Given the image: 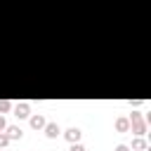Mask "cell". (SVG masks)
<instances>
[{"label": "cell", "instance_id": "obj_1", "mask_svg": "<svg viewBox=\"0 0 151 151\" xmlns=\"http://www.w3.org/2000/svg\"><path fill=\"white\" fill-rule=\"evenodd\" d=\"M127 120H130V130L134 132V137H144L146 134V120H144V116L139 111H132Z\"/></svg>", "mask_w": 151, "mask_h": 151}, {"label": "cell", "instance_id": "obj_2", "mask_svg": "<svg viewBox=\"0 0 151 151\" xmlns=\"http://www.w3.org/2000/svg\"><path fill=\"white\" fill-rule=\"evenodd\" d=\"M12 109H14V116H17V118H28V116H31V106H28V101H17Z\"/></svg>", "mask_w": 151, "mask_h": 151}, {"label": "cell", "instance_id": "obj_3", "mask_svg": "<svg viewBox=\"0 0 151 151\" xmlns=\"http://www.w3.org/2000/svg\"><path fill=\"white\" fill-rule=\"evenodd\" d=\"M45 134H47V139H57L59 134H61V127H59V123H45Z\"/></svg>", "mask_w": 151, "mask_h": 151}, {"label": "cell", "instance_id": "obj_4", "mask_svg": "<svg viewBox=\"0 0 151 151\" xmlns=\"http://www.w3.org/2000/svg\"><path fill=\"white\" fill-rule=\"evenodd\" d=\"M80 134H83V132H80L78 127H68V130L64 132V139H66L68 144H76V142H80Z\"/></svg>", "mask_w": 151, "mask_h": 151}, {"label": "cell", "instance_id": "obj_5", "mask_svg": "<svg viewBox=\"0 0 151 151\" xmlns=\"http://www.w3.org/2000/svg\"><path fill=\"white\" fill-rule=\"evenodd\" d=\"M28 123H31V127H33V130H42L47 120H45V116H42V113H35V116H31V118H28Z\"/></svg>", "mask_w": 151, "mask_h": 151}, {"label": "cell", "instance_id": "obj_6", "mask_svg": "<svg viewBox=\"0 0 151 151\" xmlns=\"http://www.w3.org/2000/svg\"><path fill=\"white\" fill-rule=\"evenodd\" d=\"M5 134H7L9 139H21V137H24V132H21L19 125H7V127H5Z\"/></svg>", "mask_w": 151, "mask_h": 151}, {"label": "cell", "instance_id": "obj_7", "mask_svg": "<svg viewBox=\"0 0 151 151\" xmlns=\"http://www.w3.org/2000/svg\"><path fill=\"white\" fill-rule=\"evenodd\" d=\"M116 130H118V132H127V130H130V120H127L125 116L116 118Z\"/></svg>", "mask_w": 151, "mask_h": 151}, {"label": "cell", "instance_id": "obj_8", "mask_svg": "<svg viewBox=\"0 0 151 151\" xmlns=\"http://www.w3.org/2000/svg\"><path fill=\"white\" fill-rule=\"evenodd\" d=\"M132 149H137V151H146V139H144V137H134V139H132Z\"/></svg>", "mask_w": 151, "mask_h": 151}, {"label": "cell", "instance_id": "obj_9", "mask_svg": "<svg viewBox=\"0 0 151 151\" xmlns=\"http://www.w3.org/2000/svg\"><path fill=\"white\" fill-rule=\"evenodd\" d=\"M12 106H14V104H12L9 99H0V113H9Z\"/></svg>", "mask_w": 151, "mask_h": 151}, {"label": "cell", "instance_id": "obj_10", "mask_svg": "<svg viewBox=\"0 0 151 151\" xmlns=\"http://www.w3.org/2000/svg\"><path fill=\"white\" fill-rule=\"evenodd\" d=\"M9 142H12V139H9V137L5 134V130H2V132H0V149H5V146H7Z\"/></svg>", "mask_w": 151, "mask_h": 151}, {"label": "cell", "instance_id": "obj_11", "mask_svg": "<svg viewBox=\"0 0 151 151\" xmlns=\"http://www.w3.org/2000/svg\"><path fill=\"white\" fill-rule=\"evenodd\" d=\"M68 151H85V146L80 144V142H76V144H71V149Z\"/></svg>", "mask_w": 151, "mask_h": 151}, {"label": "cell", "instance_id": "obj_12", "mask_svg": "<svg viewBox=\"0 0 151 151\" xmlns=\"http://www.w3.org/2000/svg\"><path fill=\"white\" fill-rule=\"evenodd\" d=\"M116 151H130V146H125V144H118V146H116Z\"/></svg>", "mask_w": 151, "mask_h": 151}, {"label": "cell", "instance_id": "obj_13", "mask_svg": "<svg viewBox=\"0 0 151 151\" xmlns=\"http://www.w3.org/2000/svg\"><path fill=\"white\" fill-rule=\"evenodd\" d=\"M5 127H7V123H5V118H2V113H0V132H2Z\"/></svg>", "mask_w": 151, "mask_h": 151}, {"label": "cell", "instance_id": "obj_14", "mask_svg": "<svg viewBox=\"0 0 151 151\" xmlns=\"http://www.w3.org/2000/svg\"><path fill=\"white\" fill-rule=\"evenodd\" d=\"M0 151H5V149H0Z\"/></svg>", "mask_w": 151, "mask_h": 151}]
</instances>
